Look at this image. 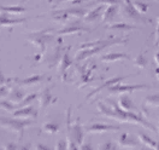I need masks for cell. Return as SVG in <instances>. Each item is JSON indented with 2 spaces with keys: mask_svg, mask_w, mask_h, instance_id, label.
Listing matches in <instances>:
<instances>
[{
  "mask_svg": "<svg viewBox=\"0 0 159 150\" xmlns=\"http://www.w3.org/2000/svg\"><path fill=\"white\" fill-rule=\"evenodd\" d=\"M109 104H105V103H101L99 102L97 104V108H98V113L100 115L111 119V120H117L120 122H129V123H136L140 126H143L145 128L152 131V132H156L157 133V128L147 121V119H145L141 114H136L134 111H130V110H124L119 107L118 104L113 103L112 100H107Z\"/></svg>",
  "mask_w": 159,
  "mask_h": 150,
  "instance_id": "6da1fadb",
  "label": "cell"
},
{
  "mask_svg": "<svg viewBox=\"0 0 159 150\" xmlns=\"http://www.w3.org/2000/svg\"><path fill=\"white\" fill-rule=\"evenodd\" d=\"M128 39L127 38H107V39H99V40L95 41H90V42H86V44H82L80 46L79 52L76 53V57H75V62H82V60H87L92 56L99 53L100 51H102L106 47L110 46H113V45H119V44H127Z\"/></svg>",
  "mask_w": 159,
  "mask_h": 150,
  "instance_id": "7a4b0ae2",
  "label": "cell"
},
{
  "mask_svg": "<svg viewBox=\"0 0 159 150\" xmlns=\"http://www.w3.org/2000/svg\"><path fill=\"white\" fill-rule=\"evenodd\" d=\"M53 29H42V30H35V31H29L25 36V39L30 41L33 45H35L40 50V53L43 55L47 45L54 40V35L51 34Z\"/></svg>",
  "mask_w": 159,
  "mask_h": 150,
  "instance_id": "3957f363",
  "label": "cell"
},
{
  "mask_svg": "<svg viewBox=\"0 0 159 150\" xmlns=\"http://www.w3.org/2000/svg\"><path fill=\"white\" fill-rule=\"evenodd\" d=\"M33 125V120L23 119V118H7V116H0V126L4 128L16 132L20 136V139L24 137V130L27 126Z\"/></svg>",
  "mask_w": 159,
  "mask_h": 150,
  "instance_id": "277c9868",
  "label": "cell"
},
{
  "mask_svg": "<svg viewBox=\"0 0 159 150\" xmlns=\"http://www.w3.org/2000/svg\"><path fill=\"white\" fill-rule=\"evenodd\" d=\"M84 134H86L84 127L80 122L71 123V107H70L68 109V113H66V136H68V140L76 143L80 147L84 142Z\"/></svg>",
  "mask_w": 159,
  "mask_h": 150,
  "instance_id": "5b68a950",
  "label": "cell"
},
{
  "mask_svg": "<svg viewBox=\"0 0 159 150\" xmlns=\"http://www.w3.org/2000/svg\"><path fill=\"white\" fill-rule=\"evenodd\" d=\"M86 13H87V11L84 7H70V9L53 10L51 11L48 15H50L51 18H53L54 21L60 22V23H65L71 16L80 18V17H84Z\"/></svg>",
  "mask_w": 159,
  "mask_h": 150,
  "instance_id": "8992f818",
  "label": "cell"
},
{
  "mask_svg": "<svg viewBox=\"0 0 159 150\" xmlns=\"http://www.w3.org/2000/svg\"><path fill=\"white\" fill-rule=\"evenodd\" d=\"M120 11H122V16L127 20L131 21L134 23H138V24H151V20L146 18L141 12L136 10L133 5V2H124L123 1V5L120 7Z\"/></svg>",
  "mask_w": 159,
  "mask_h": 150,
  "instance_id": "52a82bcc",
  "label": "cell"
},
{
  "mask_svg": "<svg viewBox=\"0 0 159 150\" xmlns=\"http://www.w3.org/2000/svg\"><path fill=\"white\" fill-rule=\"evenodd\" d=\"M152 87L147 85H120V84H115L112 86H110L106 89V91L111 94H119V93H131V92H136L140 90H151Z\"/></svg>",
  "mask_w": 159,
  "mask_h": 150,
  "instance_id": "ba28073f",
  "label": "cell"
},
{
  "mask_svg": "<svg viewBox=\"0 0 159 150\" xmlns=\"http://www.w3.org/2000/svg\"><path fill=\"white\" fill-rule=\"evenodd\" d=\"M86 31H90L89 28H87L86 26L82 24V22L77 18L75 21H71L68 24H65L61 29L57 30V35H69V34H79V33H86Z\"/></svg>",
  "mask_w": 159,
  "mask_h": 150,
  "instance_id": "9c48e42d",
  "label": "cell"
},
{
  "mask_svg": "<svg viewBox=\"0 0 159 150\" xmlns=\"http://www.w3.org/2000/svg\"><path fill=\"white\" fill-rule=\"evenodd\" d=\"M122 128L119 126L115 125H109V123H89L84 126L86 133H104V132H110V131H120Z\"/></svg>",
  "mask_w": 159,
  "mask_h": 150,
  "instance_id": "30bf717a",
  "label": "cell"
},
{
  "mask_svg": "<svg viewBox=\"0 0 159 150\" xmlns=\"http://www.w3.org/2000/svg\"><path fill=\"white\" fill-rule=\"evenodd\" d=\"M129 76H131V75H127V76H116V78H111V79H109V80H106L105 82H102L101 85H99L98 87H95L94 90L92 91V92H89L87 96H86V98H84V100H88L90 99L92 97H94L95 94H98L99 92H101L102 90H105V89H107V87H110V86H112V85H115V84H118V82H122V81H124L127 78H129Z\"/></svg>",
  "mask_w": 159,
  "mask_h": 150,
  "instance_id": "8fae6325",
  "label": "cell"
},
{
  "mask_svg": "<svg viewBox=\"0 0 159 150\" xmlns=\"http://www.w3.org/2000/svg\"><path fill=\"white\" fill-rule=\"evenodd\" d=\"M51 78L45 75V74H38V75H33L25 79H15V81L18 84V86H33V85H38L45 81H50Z\"/></svg>",
  "mask_w": 159,
  "mask_h": 150,
  "instance_id": "7c38bea8",
  "label": "cell"
},
{
  "mask_svg": "<svg viewBox=\"0 0 159 150\" xmlns=\"http://www.w3.org/2000/svg\"><path fill=\"white\" fill-rule=\"evenodd\" d=\"M58 46L54 49L53 51V53H51V56L48 57V68H53V67H56L57 64H59L60 60H61V57H63V53L65 52L64 50V47H63V40L61 39H58Z\"/></svg>",
  "mask_w": 159,
  "mask_h": 150,
  "instance_id": "4fadbf2b",
  "label": "cell"
},
{
  "mask_svg": "<svg viewBox=\"0 0 159 150\" xmlns=\"http://www.w3.org/2000/svg\"><path fill=\"white\" fill-rule=\"evenodd\" d=\"M69 51H70V47H68L65 50V52L63 53V57H61V60L59 62V75L64 81L66 80V70H68L69 67L72 65V60L70 58Z\"/></svg>",
  "mask_w": 159,
  "mask_h": 150,
  "instance_id": "5bb4252c",
  "label": "cell"
},
{
  "mask_svg": "<svg viewBox=\"0 0 159 150\" xmlns=\"http://www.w3.org/2000/svg\"><path fill=\"white\" fill-rule=\"evenodd\" d=\"M119 147L122 148H140L141 144H140L139 140H136L134 137H131L128 133H122L119 134L118 138H117Z\"/></svg>",
  "mask_w": 159,
  "mask_h": 150,
  "instance_id": "9a60e30c",
  "label": "cell"
},
{
  "mask_svg": "<svg viewBox=\"0 0 159 150\" xmlns=\"http://www.w3.org/2000/svg\"><path fill=\"white\" fill-rule=\"evenodd\" d=\"M56 100H57V98L53 97V94H52V92H51V87H46V89H43V90L40 92L39 104L41 109L47 108L50 104L54 103Z\"/></svg>",
  "mask_w": 159,
  "mask_h": 150,
  "instance_id": "2e32d148",
  "label": "cell"
},
{
  "mask_svg": "<svg viewBox=\"0 0 159 150\" xmlns=\"http://www.w3.org/2000/svg\"><path fill=\"white\" fill-rule=\"evenodd\" d=\"M28 18H12L7 12L0 11V27H12L27 22Z\"/></svg>",
  "mask_w": 159,
  "mask_h": 150,
  "instance_id": "e0dca14e",
  "label": "cell"
},
{
  "mask_svg": "<svg viewBox=\"0 0 159 150\" xmlns=\"http://www.w3.org/2000/svg\"><path fill=\"white\" fill-rule=\"evenodd\" d=\"M93 68H94V67L87 68L86 65H82V67L77 65V70H79V74H80V81L82 82V85H81L80 87L87 85L88 82H90V81H93L95 79V78L93 76Z\"/></svg>",
  "mask_w": 159,
  "mask_h": 150,
  "instance_id": "ac0fdd59",
  "label": "cell"
},
{
  "mask_svg": "<svg viewBox=\"0 0 159 150\" xmlns=\"http://www.w3.org/2000/svg\"><path fill=\"white\" fill-rule=\"evenodd\" d=\"M13 116L15 118H23V119H35L38 116V111L34 109L33 107L27 105V107H22L16 109V111H13Z\"/></svg>",
  "mask_w": 159,
  "mask_h": 150,
  "instance_id": "d6986e66",
  "label": "cell"
},
{
  "mask_svg": "<svg viewBox=\"0 0 159 150\" xmlns=\"http://www.w3.org/2000/svg\"><path fill=\"white\" fill-rule=\"evenodd\" d=\"M118 10H119V6L118 5H109L104 12H102V22L104 23H111L112 21L115 20V17H116V15L118 13Z\"/></svg>",
  "mask_w": 159,
  "mask_h": 150,
  "instance_id": "ffe728a7",
  "label": "cell"
},
{
  "mask_svg": "<svg viewBox=\"0 0 159 150\" xmlns=\"http://www.w3.org/2000/svg\"><path fill=\"white\" fill-rule=\"evenodd\" d=\"M105 10V7H104V5H99V6H97V7H94V9H92L90 11H88L86 15H84V22H87V23H90V22H95V21L99 18L100 16H102V12Z\"/></svg>",
  "mask_w": 159,
  "mask_h": 150,
  "instance_id": "44dd1931",
  "label": "cell"
},
{
  "mask_svg": "<svg viewBox=\"0 0 159 150\" xmlns=\"http://www.w3.org/2000/svg\"><path fill=\"white\" fill-rule=\"evenodd\" d=\"M122 60H130V56L128 53H120V52H111L105 56H102L100 60L101 62H107V63H112V62H118Z\"/></svg>",
  "mask_w": 159,
  "mask_h": 150,
  "instance_id": "7402d4cb",
  "label": "cell"
},
{
  "mask_svg": "<svg viewBox=\"0 0 159 150\" xmlns=\"http://www.w3.org/2000/svg\"><path fill=\"white\" fill-rule=\"evenodd\" d=\"M107 29L111 30H117V31H123V33H128L131 30L139 29V27L134 26V24H128V23H112L106 26Z\"/></svg>",
  "mask_w": 159,
  "mask_h": 150,
  "instance_id": "603a6c76",
  "label": "cell"
},
{
  "mask_svg": "<svg viewBox=\"0 0 159 150\" xmlns=\"http://www.w3.org/2000/svg\"><path fill=\"white\" fill-rule=\"evenodd\" d=\"M118 105L122 108V109L124 110H130V111H133V110H135V105H134V103H133V99L130 98L128 94H122L120 97H119L118 99Z\"/></svg>",
  "mask_w": 159,
  "mask_h": 150,
  "instance_id": "cb8c5ba5",
  "label": "cell"
},
{
  "mask_svg": "<svg viewBox=\"0 0 159 150\" xmlns=\"http://www.w3.org/2000/svg\"><path fill=\"white\" fill-rule=\"evenodd\" d=\"M138 138H139V140L143 145L148 147L151 149H159V143H157L156 140H153L152 138H149L146 133L139 132V133H138Z\"/></svg>",
  "mask_w": 159,
  "mask_h": 150,
  "instance_id": "d4e9b609",
  "label": "cell"
},
{
  "mask_svg": "<svg viewBox=\"0 0 159 150\" xmlns=\"http://www.w3.org/2000/svg\"><path fill=\"white\" fill-rule=\"evenodd\" d=\"M23 98H24V91L20 89V87H13L9 92V99L11 102H13V103L18 104Z\"/></svg>",
  "mask_w": 159,
  "mask_h": 150,
  "instance_id": "484cf974",
  "label": "cell"
},
{
  "mask_svg": "<svg viewBox=\"0 0 159 150\" xmlns=\"http://www.w3.org/2000/svg\"><path fill=\"white\" fill-rule=\"evenodd\" d=\"M0 11L7 12L11 15H20V13L25 12L27 9L23 7V6H20V5H16V6H2V5H0Z\"/></svg>",
  "mask_w": 159,
  "mask_h": 150,
  "instance_id": "4316f807",
  "label": "cell"
},
{
  "mask_svg": "<svg viewBox=\"0 0 159 150\" xmlns=\"http://www.w3.org/2000/svg\"><path fill=\"white\" fill-rule=\"evenodd\" d=\"M143 107H159V93L146 96L143 99Z\"/></svg>",
  "mask_w": 159,
  "mask_h": 150,
  "instance_id": "83f0119b",
  "label": "cell"
},
{
  "mask_svg": "<svg viewBox=\"0 0 159 150\" xmlns=\"http://www.w3.org/2000/svg\"><path fill=\"white\" fill-rule=\"evenodd\" d=\"M0 108L6 111H15L16 109H18V104L17 103H13L9 100H0Z\"/></svg>",
  "mask_w": 159,
  "mask_h": 150,
  "instance_id": "f1b7e54d",
  "label": "cell"
},
{
  "mask_svg": "<svg viewBox=\"0 0 159 150\" xmlns=\"http://www.w3.org/2000/svg\"><path fill=\"white\" fill-rule=\"evenodd\" d=\"M134 65H136L140 69H145L147 67V60L143 53H140L139 56H136L134 58Z\"/></svg>",
  "mask_w": 159,
  "mask_h": 150,
  "instance_id": "f546056e",
  "label": "cell"
},
{
  "mask_svg": "<svg viewBox=\"0 0 159 150\" xmlns=\"http://www.w3.org/2000/svg\"><path fill=\"white\" fill-rule=\"evenodd\" d=\"M36 98H38V93H30V94H28L27 97H24V98H23V99L18 103V108H22V107H27V105H29L30 103H33V102L36 99Z\"/></svg>",
  "mask_w": 159,
  "mask_h": 150,
  "instance_id": "4dcf8cb0",
  "label": "cell"
},
{
  "mask_svg": "<svg viewBox=\"0 0 159 150\" xmlns=\"http://www.w3.org/2000/svg\"><path fill=\"white\" fill-rule=\"evenodd\" d=\"M42 128L43 131H46V132H48V133H52V134H54V133H58L59 132V125L58 123H54V122H47V123H45L43 126H42Z\"/></svg>",
  "mask_w": 159,
  "mask_h": 150,
  "instance_id": "1f68e13d",
  "label": "cell"
},
{
  "mask_svg": "<svg viewBox=\"0 0 159 150\" xmlns=\"http://www.w3.org/2000/svg\"><path fill=\"white\" fill-rule=\"evenodd\" d=\"M95 4H105V5H120L123 4V0H94L89 5H95Z\"/></svg>",
  "mask_w": 159,
  "mask_h": 150,
  "instance_id": "d6a6232c",
  "label": "cell"
},
{
  "mask_svg": "<svg viewBox=\"0 0 159 150\" xmlns=\"http://www.w3.org/2000/svg\"><path fill=\"white\" fill-rule=\"evenodd\" d=\"M133 5H134V7L139 11V12H141V13H146L147 10H148V4H146V2L134 1V2H133Z\"/></svg>",
  "mask_w": 159,
  "mask_h": 150,
  "instance_id": "836d02e7",
  "label": "cell"
},
{
  "mask_svg": "<svg viewBox=\"0 0 159 150\" xmlns=\"http://www.w3.org/2000/svg\"><path fill=\"white\" fill-rule=\"evenodd\" d=\"M9 92H10V87H9L6 84H5V85H1V86H0V98L7 96Z\"/></svg>",
  "mask_w": 159,
  "mask_h": 150,
  "instance_id": "e575fe53",
  "label": "cell"
},
{
  "mask_svg": "<svg viewBox=\"0 0 159 150\" xmlns=\"http://www.w3.org/2000/svg\"><path fill=\"white\" fill-rule=\"evenodd\" d=\"M117 147L115 145V143H112V142H107V143H104V144H101L99 147V149H116Z\"/></svg>",
  "mask_w": 159,
  "mask_h": 150,
  "instance_id": "d590c367",
  "label": "cell"
},
{
  "mask_svg": "<svg viewBox=\"0 0 159 150\" xmlns=\"http://www.w3.org/2000/svg\"><path fill=\"white\" fill-rule=\"evenodd\" d=\"M10 81H15V79H7V78L4 75V73L1 71V68H0V86L7 84V82H10Z\"/></svg>",
  "mask_w": 159,
  "mask_h": 150,
  "instance_id": "8d00e7d4",
  "label": "cell"
},
{
  "mask_svg": "<svg viewBox=\"0 0 159 150\" xmlns=\"http://www.w3.org/2000/svg\"><path fill=\"white\" fill-rule=\"evenodd\" d=\"M56 149L57 150H64V149H68V143L65 140L60 139L57 144H56Z\"/></svg>",
  "mask_w": 159,
  "mask_h": 150,
  "instance_id": "74e56055",
  "label": "cell"
},
{
  "mask_svg": "<svg viewBox=\"0 0 159 150\" xmlns=\"http://www.w3.org/2000/svg\"><path fill=\"white\" fill-rule=\"evenodd\" d=\"M20 147L17 145V144H13V143H9V144H6V145H4L2 147V149H18Z\"/></svg>",
  "mask_w": 159,
  "mask_h": 150,
  "instance_id": "f35d334b",
  "label": "cell"
},
{
  "mask_svg": "<svg viewBox=\"0 0 159 150\" xmlns=\"http://www.w3.org/2000/svg\"><path fill=\"white\" fill-rule=\"evenodd\" d=\"M80 149L81 150H84V149H93V147L88 144V143H82L81 145H80Z\"/></svg>",
  "mask_w": 159,
  "mask_h": 150,
  "instance_id": "ab89813d",
  "label": "cell"
},
{
  "mask_svg": "<svg viewBox=\"0 0 159 150\" xmlns=\"http://www.w3.org/2000/svg\"><path fill=\"white\" fill-rule=\"evenodd\" d=\"M83 1H84V0H71L70 4H71V5H81Z\"/></svg>",
  "mask_w": 159,
  "mask_h": 150,
  "instance_id": "60d3db41",
  "label": "cell"
},
{
  "mask_svg": "<svg viewBox=\"0 0 159 150\" xmlns=\"http://www.w3.org/2000/svg\"><path fill=\"white\" fill-rule=\"evenodd\" d=\"M36 149H43V150H50V148L47 147V145H42V144H38L36 147H35Z\"/></svg>",
  "mask_w": 159,
  "mask_h": 150,
  "instance_id": "b9f144b4",
  "label": "cell"
},
{
  "mask_svg": "<svg viewBox=\"0 0 159 150\" xmlns=\"http://www.w3.org/2000/svg\"><path fill=\"white\" fill-rule=\"evenodd\" d=\"M154 60H156V63L158 64V67H159V52H158V53H156V56H154Z\"/></svg>",
  "mask_w": 159,
  "mask_h": 150,
  "instance_id": "7bdbcfd3",
  "label": "cell"
},
{
  "mask_svg": "<svg viewBox=\"0 0 159 150\" xmlns=\"http://www.w3.org/2000/svg\"><path fill=\"white\" fill-rule=\"evenodd\" d=\"M63 1H71V0H56V4H59V2H63Z\"/></svg>",
  "mask_w": 159,
  "mask_h": 150,
  "instance_id": "ee69618b",
  "label": "cell"
},
{
  "mask_svg": "<svg viewBox=\"0 0 159 150\" xmlns=\"http://www.w3.org/2000/svg\"><path fill=\"white\" fill-rule=\"evenodd\" d=\"M156 46H159V36L156 39Z\"/></svg>",
  "mask_w": 159,
  "mask_h": 150,
  "instance_id": "f6af8a7d",
  "label": "cell"
},
{
  "mask_svg": "<svg viewBox=\"0 0 159 150\" xmlns=\"http://www.w3.org/2000/svg\"><path fill=\"white\" fill-rule=\"evenodd\" d=\"M123 1H124V2H128V4H130V2H133L131 0H123Z\"/></svg>",
  "mask_w": 159,
  "mask_h": 150,
  "instance_id": "bcb514c9",
  "label": "cell"
},
{
  "mask_svg": "<svg viewBox=\"0 0 159 150\" xmlns=\"http://www.w3.org/2000/svg\"><path fill=\"white\" fill-rule=\"evenodd\" d=\"M22 1H23V2H24V1H27V0H22Z\"/></svg>",
  "mask_w": 159,
  "mask_h": 150,
  "instance_id": "7dc6e473",
  "label": "cell"
},
{
  "mask_svg": "<svg viewBox=\"0 0 159 150\" xmlns=\"http://www.w3.org/2000/svg\"><path fill=\"white\" fill-rule=\"evenodd\" d=\"M158 128H159V125H158Z\"/></svg>",
  "mask_w": 159,
  "mask_h": 150,
  "instance_id": "c3c4849f",
  "label": "cell"
},
{
  "mask_svg": "<svg viewBox=\"0 0 159 150\" xmlns=\"http://www.w3.org/2000/svg\"><path fill=\"white\" fill-rule=\"evenodd\" d=\"M157 1H159V0H157Z\"/></svg>",
  "mask_w": 159,
  "mask_h": 150,
  "instance_id": "681fc988",
  "label": "cell"
}]
</instances>
